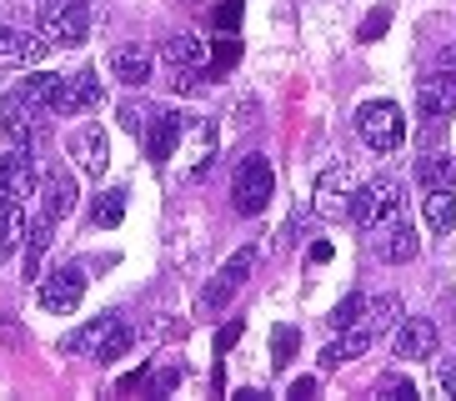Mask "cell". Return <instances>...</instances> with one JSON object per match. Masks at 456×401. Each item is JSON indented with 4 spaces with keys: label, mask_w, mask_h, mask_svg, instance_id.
I'll use <instances>...</instances> for the list:
<instances>
[{
    "label": "cell",
    "mask_w": 456,
    "mask_h": 401,
    "mask_svg": "<svg viewBox=\"0 0 456 401\" xmlns=\"http://www.w3.org/2000/svg\"><path fill=\"white\" fill-rule=\"evenodd\" d=\"M396 211H402V181L396 176H376V181L356 186V196H351V221L362 231L387 226Z\"/></svg>",
    "instance_id": "3957f363"
},
{
    "label": "cell",
    "mask_w": 456,
    "mask_h": 401,
    "mask_svg": "<svg viewBox=\"0 0 456 401\" xmlns=\"http://www.w3.org/2000/svg\"><path fill=\"white\" fill-rule=\"evenodd\" d=\"M66 151L76 156V166H81L86 176H106V166H110V141H106V131H101V126H81V131H70Z\"/></svg>",
    "instance_id": "30bf717a"
},
{
    "label": "cell",
    "mask_w": 456,
    "mask_h": 401,
    "mask_svg": "<svg viewBox=\"0 0 456 401\" xmlns=\"http://www.w3.org/2000/svg\"><path fill=\"white\" fill-rule=\"evenodd\" d=\"M70 5H91V0H41V15L45 11H70Z\"/></svg>",
    "instance_id": "ee69618b"
},
{
    "label": "cell",
    "mask_w": 456,
    "mask_h": 401,
    "mask_svg": "<svg viewBox=\"0 0 456 401\" xmlns=\"http://www.w3.org/2000/svg\"><path fill=\"white\" fill-rule=\"evenodd\" d=\"M175 387H181V366H166V372H156V381H151V397H171Z\"/></svg>",
    "instance_id": "8d00e7d4"
},
{
    "label": "cell",
    "mask_w": 456,
    "mask_h": 401,
    "mask_svg": "<svg viewBox=\"0 0 456 401\" xmlns=\"http://www.w3.org/2000/svg\"><path fill=\"white\" fill-rule=\"evenodd\" d=\"M387 26H391V11H376L371 20H366V26H362V40H376V36H381V30H387Z\"/></svg>",
    "instance_id": "f35d334b"
},
{
    "label": "cell",
    "mask_w": 456,
    "mask_h": 401,
    "mask_svg": "<svg viewBox=\"0 0 456 401\" xmlns=\"http://www.w3.org/2000/svg\"><path fill=\"white\" fill-rule=\"evenodd\" d=\"M436 387H442V397H456V366H442V376H436Z\"/></svg>",
    "instance_id": "7bdbcfd3"
},
{
    "label": "cell",
    "mask_w": 456,
    "mask_h": 401,
    "mask_svg": "<svg viewBox=\"0 0 456 401\" xmlns=\"http://www.w3.org/2000/svg\"><path fill=\"white\" fill-rule=\"evenodd\" d=\"M81 296H86V271L81 266H61V271H51V276L41 281L36 301H41L45 311H55V316H70V311L81 307Z\"/></svg>",
    "instance_id": "52a82bcc"
},
{
    "label": "cell",
    "mask_w": 456,
    "mask_h": 401,
    "mask_svg": "<svg viewBox=\"0 0 456 401\" xmlns=\"http://www.w3.org/2000/svg\"><path fill=\"white\" fill-rule=\"evenodd\" d=\"M110 76L121 80V86H135V91H141L151 80V51L146 45H116V51H110Z\"/></svg>",
    "instance_id": "e0dca14e"
},
{
    "label": "cell",
    "mask_w": 456,
    "mask_h": 401,
    "mask_svg": "<svg viewBox=\"0 0 456 401\" xmlns=\"http://www.w3.org/2000/svg\"><path fill=\"white\" fill-rule=\"evenodd\" d=\"M70 206H76V176L51 171L45 176V216H51V221H66Z\"/></svg>",
    "instance_id": "7402d4cb"
},
{
    "label": "cell",
    "mask_w": 456,
    "mask_h": 401,
    "mask_svg": "<svg viewBox=\"0 0 456 401\" xmlns=\"http://www.w3.org/2000/svg\"><path fill=\"white\" fill-rule=\"evenodd\" d=\"M416 251H421L416 226H406V221H387V226H376V256H381V261L402 266V261H411Z\"/></svg>",
    "instance_id": "5bb4252c"
},
{
    "label": "cell",
    "mask_w": 456,
    "mask_h": 401,
    "mask_svg": "<svg viewBox=\"0 0 456 401\" xmlns=\"http://www.w3.org/2000/svg\"><path fill=\"white\" fill-rule=\"evenodd\" d=\"M51 40L41 30H26L20 20H0V66L5 70H36L45 61Z\"/></svg>",
    "instance_id": "277c9868"
},
{
    "label": "cell",
    "mask_w": 456,
    "mask_h": 401,
    "mask_svg": "<svg viewBox=\"0 0 456 401\" xmlns=\"http://www.w3.org/2000/svg\"><path fill=\"white\" fill-rule=\"evenodd\" d=\"M311 206H316V216H326V221H341V216H351V196H356V186H351V171L336 160V166H326L322 176H316V191H311Z\"/></svg>",
    "instance_id": "8992f818"
},
{
    "label": "cell",
    "mask_w": 456,
    "mask_h": 401,
    "mask_svg": "<svg viewBox=\"0 0 456 401\" xmlns=\"http://www.w3.org/2000/svg\"><path fill=\"white\" fill-rule=\"evenodd\" d=\"M211 80H206V70L201 66H171V91H181V95H201Z\"/></svg>",
    "instance_id": "d6a6232c"
},
{
    "label": "cell",
    "mask_w": 456,
    "mask_h": 401,
    "mask_svg": "<svg viewBox=\"0 0 456 401\" xmlns=\"http://www.w3.org/2000/svg\"><path fill=\"white\" fill-rule=\"evenodd\" d=\"M241 331H246V321H226V326L216 331V356H226V351L241 341Z\"/></svg>",
    "instance_id": "d590c367"
},
{
    "label": "cell",
    "mask_w": 456,
    "mask_h": 401,
    "mask_svg": "<svg viewBox=\"0 0 456 401\" xmlns=\"http://www.w3.org/2000/svg\"><path fill=\"white\" fill-rule=\"evenodd\" d=\"M296 347H301V331H296V326H276V331H271V366L286 372L291 356H296Z\"/></svg>",
    "instance_id": "4dcf8cb0"
},
{
    "label": "cell",
    "mask_w": 456,
    "mask_h": 401,
    "mask_svg": "<svg viewBox=\"0 0 456 401\" xmlns=\"http://www.w3.org/2000/svg\"><path fill=\"white\" fill-rule=\"evenodd\" d=\"M436 70H442V76H446V80H452V86H456V45H446V51L436 55Z\"/></svg>",
    "instance_id": "ab89813d"
},
{
    "label": "cell",
    "mask_w": 456,
    "mask_h": 401,
    "mask_svg": "<svg viewBox=\"0 0 456 401\" xmlns=\"http://www.w3.org/2000/svg\"><path fill=\"white\" fill-rule=\"evenodd\" d=\"M61 80L66 76H51V70H36V76L15 80V91L26 95L30 106L41 110V116H55V95H61Z\"/></svg>",
    "instance_id": "d6986e66"
},
{
    "label": "cell",
    "mask_w": 456,
    "mask_h": 401,
    "mask_svg": "<svg viewBox=\"0 0 456 401\" xmlns=\"http://www.w3.org/2000/svg\"><path fill=\"white\" fill-rule=\"evenodd\" d=\"M131 341H135V331L126 326V321H116V326H110V336L95 347V361H101V366H116V361L131 351Z\"/></svg>",
    "instance_id": "83f0119b"
},
{
    "label": "cell",
    "mask_w": 456,
    "mask_h": 401,
    "mask_svg": "<svg viewBox=\"0 0 456 401\" xmlns=\"http://www.w3.org/2000/svg\"><path fill=\"white\" fill-rule=\"evenodd\" d=\"M41 36L51 40V45H86V36H91V5L45 11L41 15Z\"/></svg>",
    "instance_id": "9c48e42d"
},
{
    "label": "cell",
    "mask_w": 456,
    "mask_h": 401,
    "mask_svg": "<svg viewBox=\"0 0 456 401\" xmlns=\"http://www.w3.org/2000/svg\"><path fill=\"white\" fill-rule=\"evenodd\" d=\"M41 110L30 106L20 91H5L0 95V126H5V135H11L15 146H30V135H36V126H41Z\"/></svg>",
    "instance_id": "8fae6325"
},
{
    "label": "cell",
    "mask_w": 456,
    "mask_h": 401,
    "mask_svg": "<svg viewBox=\"0 0 456 401\" xmlns=\"http://www.w3.org/2000/svg\"><path fill=\"white\" fill-rule=\"evenodd\" d=\"M371 341H376L371 326H351V331H341V336L331 341V347H322V372H336L341 361L366 356V351H371Z\"/></svg>",
    "instance_id": "2e32d148"
},
{
    "label": "cell",
    "mask_w": 456,
    "mask_h": 401,
    "mask_svg": "<svg viewBox=\"0 0 456 401\" xmlns=\"http://www.w3.org/2000/svg\"><path fill=\"white\" fill-rule=\"evenodd\" d=\"M121 216H126V191H121V186H110V191H101V196H95L91 226L110 231V226H121Z\"/></svg>",
    "instance_id": "4316f807"
},
{
    "label": "cell",
    "mask_w": 456,
    "mask_h": 401,
    "mask_svg": "<svg viewBox=\"0 0 456 401\" xmlns=\"http://www.w3.org/2000/svg\"><path fill=\"white\" fill-rule=\"evenodd\" d=\"M211 26L221 30V36H236V26H241V0H226V5L211 15Z\"/></svg>",
    "instance_id": "e575fe53"
},
{
    "label": "cell",
    "mask_w": 456,
    "mask_h": 401,
    "mask_svg": "<svg viewBox=\"0 0 456 401\" xmlns=\"http://www.w3.org/2000/svg\"><path fill=\"white\" fill-rule=\"evenodd\" d=\"M271 196H276V171H271V160L246 156L241 166H236V176H231V206L241 216H261L271 206Z\"/></svg>",
    "instance_id": "7a4b0ae2"
},
{
    "label": "cell",
    "mask_w": 456,
    "mask_h": 401,
    "mask_svg": "<svg viewBox=\"0 0 456 401\" xmlns=\"http://www.w3.org/2000/svg\"><path fill=\"white\" fill-rule=\"evenodd\" d=\"M101 95H106V86H101L95 70H70V76L61 80V95H55V116H81V110H95V106H101Z\"/></svg>",
    "instance_id": "ba28073f"
},
{
    "label": "cell",
    "mask_w": 456,
    "mask_h": 401,
    "mask_svg": "<svg viewBox=\"0 0 456 401\" xmlns=\"http://www.w3.org/2000/svg\"><path fill=\"white\" fill-rule=\"evenodd\" d=\"M376 387H381V391H391V397H396V401L416 397V387H411V381H402V376H381V381H376Z\"/></svg>",
    "instance_id": "74e56055"
},
{
    "label": "cell",
    "mask_w": 456,
    "mask_h": 401,
    "mask_svg": "<svg viewBox=\"0 0 456 401\" xmlns=\"http://www.w3.org/2000/svg\"><path fill=\"white\" fill-rule=\"evenodd\" d=\"M256 261H261V251H256V246H241V251L231 256L226 266L216 271V281L201 291V311H221V307H226L231 296L246 286V276L256 271Z\"/></svg>",
    "instance_id": "5b68a950"
},
{
    "label": "cell",
    "mask_w": 456,
    "mask_h": 401,
    "mask_svg": "<svg viewBox=\"0 0 456 401\" xmlns=\"http://www.w3.org/2000/svg\"><path fill=\"white\" fill-rule=\"evenodd\" d=\"M0 176H5V191H11V200H26L30 191H36V160L26 156V146H15L11 156L0 160Z\"/></svg>",
    "instance_id": "ac0fdd59"
},
{
    "label": "cell",
    "mask_w": 456,
    "mask_h": 401,
    "mask_svg": "<svg viewBox=\"0 0 456 401\" xmlns=\"http://www.w3.org/2000/svg\"><path fill=\"white\" fill-rule=\"evenodd\" d=\"M366 326H371L376 336L381 331H391V326H402V296H376V307H371V316H366Z\"/></svg>",
    "instance_id": "f546056e"
},
{
    "label": "cell",
    "mask_w": 456,
    "mask_h": 401,
    "mask_svg": "<svg viewBox=\"0 0 456 401\" xmlns=\"http://www.w3.org/2000/svg\"><path fill=\"white\" fill-rule=\"evenodd\" d=\"M356 135H362L376 156L402 151V141H406L402 106H396V101H362V106H356Z\"/></svg>",
    "instance_id": "6da1fadb"
},
{
    "label": "cell",
    "mask_w": 456,
    "mask_h": 401,
    "mask_svg": "<svg viewBox=\"0 0 456 401\" xmlns=\"http://www.w3.org/2000/svg\"><path fill=\"white\" fill-rule=\"evenodd\" d=\"M51 231H55L51 216H41V221L30 226V236H26V281L41 276V261H45V246H51Z\"/></svg>",
    "instance_id": "484cf974"
},
{
    "label": "cell",
    "mask_w": 456,
    "mask_h": 401,
    "mask_svg": "<svg viewBox=\"0 0 456 401\" xmlns=\"http://www.w3.org/2000/svg\"><path fill=\"white\" fill-rule=\"evenodd\" d=\"M0 200H11V191H5V176H0Z\"/></svg>",
    "instance_id": "f6af8a7d"
},
{
    "label": "cell",
    "mask_w": 456,
    "mask_h": 401,
    "mask_svg": "<svg viewBox=\"0 0 456 401\" xmlns=\"http://www.w3.org/2000/svg\"><path fill=\"white\" fill-rule=\"evenodd\" d=\"M30 236V221L20 211V200H0V256H15Z\"/></svg>",
    "instance_id": "44dd1931"
},
{
    "label": "cell",
    "mask_w": 456,
    "mask_h": 401,
    "mask_svg": "<svg viewBox=\"0 0 456 401\" xmlns=\"http://www.w3.org/2000/svg\"><path fill=\"white\" fill-rule=\"evenodd\" d=\"M116 120H121V131H131V135H141V141H146L151 120H156V106H151V101H141V95H126L121 106H116Z\"/></svg>",
    "instance_id": "d4e9b609"
},
{
    "label": "cell",
    "mask_w": 456,
    "mask_h": 401,
    "mask_svg": "<svg viewBox=\"0 0 456 401\" xmlns=\"http://www.w3.org/2000/svg\"><path fill=\"white\" fill-rule=\"evenodd\" d=\"M331 256H336V246H331V241H316V246H311V266H326Z\"/></svg>",
    "instance_id": "b9f144b4"
},
{
    "label": "cell",
    "mask_w": 456,
    "mask_h": 401,
    "mask_svg": "<svg viewBox=\"0 0 456 401\" xmlns=\"http://www.w3.org/2000/svg\"><path fill=\"white\" fill-rule=\"evenodd\" d=\"M416 181L427 191H456V156H446V151L421 156L416 160Z\"/></svg>",
    "instance_id": "ffe728a7"
},
{
    "label": "cell",
    "mask_w": 456,
    "mask_h": 401,
    "mask_svg": "<svg viewBox=\"0 0 456 401\" xmlns=\"http://www.w3.org/2000/svg\"><path fill=\"white\" fill-rule=\"evenodd\" d=\"M316 387H322L316 376H296V381H291V391H286V397H316Z\"/></svg>",
    "instance_id": "60d3db41"
},
{
    "label": "cell",
    "mask_w": 456,
    "mask_h": 401,
    "mask_svg": "<svg viewBox=\"0 0 456 401\" xmlns=\"http://www.w3.org/2000/svg\"><path fill=\"white\" fill-rule=\"evenodd\" d=\"M116 321H121V316H95V321H86L81 331L61 336V351H66V356H76V351H95V347L110 336V326H116Z\"/></svg>",
    "instance_id": "603a6c76"
},
{
    "label": "cell",
    "mask_w": 456,
    "mask_h": 401,
    "mask_svg": "<svg viewBox=\"0 0 456 401\" xmlns=\"http://www.w3.org/2000/svg\"><path fill=\"white\" fill-rule=\"evenodd\" d=\"M236 61H241V40H236V36H221V45L211 51V70H216V76H226Z\"/></svg>",
    "instance_id": "836d02e7"
},
{
    "label": "cell",
    "mask_w": 456,
    "mask_h": 401,
    "mask_svg": "<svg viewBox=\"0 0 456 401\" xmlns=\"http://www.w3.org/2000/svg\"><path fill=\"white\" fill-rule=\"evenodd\" d=\"M421 216H427V226L436 231V236H446V231L456 226V191H427Z\"/></svg>",
    "instance_id": "cb8c5ba5"
},
{
    "label": "cell",
    "mask_w": 456,
    "mask_h": 401,
    "mask_svg": "<svg viewBox=\"0 0 456 401\" xmlns=\"http://www.w3.org/2000/svg\"><path fill=\"white\" fill-rule=\"evenodd\" d=\"M416 110H421V116H442V120L456 110V86L442 70H431V76L416 80Z\"/></svg>",
    "instance_id": "9a60e30c"
},
{
    "label": "cell",
    "mask_w": 456,
    "mask_h": 401,
    "mask_svg": "<svg viewBox=\"0 0 456 401\" xmlns=\"http://www.w3.org/2000/svg\"><path fill=\"white\" fill-rule=\"evenodd\" d=\"M166 61H171V66H201L206 45L196 36H171V40H166Z\"/></svg>",
    "instance_id": "f1b7e54d"
},
{
    "label": "cell",
    "mask_w": 456,
    "mask_h": 401,
    "mask_svg": "<svg viewBox=\"0 0 456 401\" xmlns=\"http://www.w3.org/2000/svg\"><path fill=\"white\" fill-rule=\"evenodd\" d=\"M436 356V326L427 316H406L396 326V361H431Z\"/></svg>",
    "instance_id": "7c38bea8"
},
{
    "label": "cell",
    "mask_w": 456,
    "mask_h": 401,
    "mask_svg": "<svg viewBox=\"0 0 456 401\" xmlns=\"http://www.w3.org/2000/svg\"><path fill=\"white\" fill-rule=\"evenodd\" d=\"M366 311H371V307H366V296H362V291H351L346 301H341V307H336L326 321H331L336 331H351V326H362V316H366Z\"/></svg>",
    "instance_id": "1f68e13d"
},
{
    "label": "cell",
    "mask_w": 456,
    "mask_h": 401,
    "mask_svg": "<svg viewBox=\"0 0 456 401\" xmlns=\"http://www.w3.org/2000/svg\"><path fill=\"white\" fill-rule=\"evenodd\" d=\"M181 135H186V116L156 110V120H151V131H146V156L156 160V166H166V160L175 156V146H181Z\"/></svg>",
    "instance_id": "4fadbf2b"
}]
</instances>
